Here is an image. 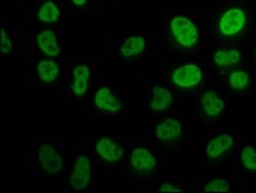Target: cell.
<instances>
[{"label":"cell","mask_w":256,"mask_h":193,"mask_svg":"<svg viewBox=\"0 0 256 193\" xmlns=\"http://www.w3.org/2000/svg\"><path fill=\"white\" fill-rule=\"evenodd\" d=\"M130 162L138 172H152L156 169L157 162L154 154L146 148H136L130 157Z\"/></svg>","instance_id":"52a82bcc"},{"label":"cell","mask_w":256,"mask_h":193,"mask_svg":"<svg viewBox=\"0 0 256 193\" xmlns=\"http://www.w3.org/2000/svg\"><path fill=\"white\" fill-rule=\"evenodd\" d=\"M228 82L232 89L241 92L244 90L248 86V84H250V76L247 75L244 71H242V70H236V71L230 72Z\"/></svg>","instance_id":"d6986e66"},{"label":"cell","mask_w":256,"mask_h":193,"mask_svg":"<svg viewBox=\"0 0 256 193\" xmlns=\"http://www.w3.org/2000/svg\"><path fill=\"white\" fill-rule=\"evenodd\" d=\"M154 134H156V138L161 142H175L182 134V124L175 118H166L161 124L157 125Z\"/></svg>","instance_id":"9c48e42d"},{"label":"cell","mask_w":256,"mask_h":193,"mask_svg":"<svg viewBox=\"0 0 256 193\" xmlns=\"http://www.w3.org/2000/svg\"><path fill=\"white\" fill-rule=\"evenodd\" d=\"M146 49V39L143 36H129L124 44L121 46V56L125 58L136 57V56L142 54Z\"/></svg>","instance_id":"9a60e30c"},{"label":"cell","mask_w":256,"mask_h":193,"mask_svg":"<svg viewBox=\"0 0 256 193\" xmlns=\"http://www.w3.org/2000/svg\"><path fill=\"white\" fill-rule=\"evenodd\" d=\"M94 103L100 110L111 112V114L121 111L122 108V102L107 86L100 88L96 90V96H94Z\"/></svg>","instance_id":"8992f818"},{"label":"cell","mask_w":256,"mask_h":193,"mask_svg":"<svg viewBox=\"0 0 256 193\" xmlns=\"http://www.w3.org/2000/svg\"><path fill=\"white\" fill-rule=\"evenodd\" d=\"M241 160L244 166L250 172H256V150L251 146L244 147L241 152Z\"/></svg>","instance_id":"ffe728a7"},{"label":"cell","mask_w":256,"mask_h":193,"mask_svg":"<svg viewBox=\"0 0 256 193\" xmlns=\"http://www.w3.org/2000/svg\"><path fill=\"white\" fill-rule=\"evenodd\" d=\"M233 146V136L228 133L219 134V136H214L208 142V147H206V154L211 160H218L223 156L226 152H228Z\"/></svg>","instance_id":"30bf717a"},{"label":"cell","mask_w":256,"mask_h":193,"mask_svg":"<svg viewBox=\"0 0 256 193\" xmlns=\"http://www.w3.org/2000/svg\"><path fill=\"white\" fill-rule=\"evenodd\" d=\"M71 186L75 190H84L90 182V160L86 154H78L71 174Z\"/></svg>","instance_id":"5b68a950"},{"label":"cell","mask_w":256,"mask_h":193,"mask_svg":"<svg viewBox=\"0 0 256 193\" xmlns=\"http://www.w3.org/2000/svg\"><path fill=\"white\" fill-rule=\"evenodd\" d=\"M230 187H229L228 182L224 179H214V180L208 182L204 187L205 192H229Z\"/></svg>","instance_id":"44dd1931"},{"label":"cell","mask_w":256,"mask_h":193,"mask_svg":"<svg viewBox=\"0 0 256 193\" xmlns=\"http://www.w3.org/2000/svg\"><path fill=\"white\" fill-rule=\"evenodd\" d=\"M241 60V53L237 49L218 50L214 54V64L219 67H229Z\"/></svg>","instance_id":"e0dca14e"},{"label":"cell","mask_w":256,"mask_h":193,"mask_svg":"<svg viewBox=\"0 0 256 193\" xmlns=\"http://www.w3.org/2000/svg\"><path fill=\"white\" fill-rule=\"evenodd\" d=\"M170 30L179 46L193 48L198 42V30L196 24L183 16H175L170 21Z\"/></svg>","instance_id":"6da1fadb"},{"label":"cell","mask_w":256,"mask_h":193,"mask_svg":"<svg viewBox=\"0 0 256 193\" xmlns=\"http://www.w3.org/2000/svg\"><path fill=\"white\" fill-rule=\"evenodd\" d=\"M246 13L240 8H229L219 18V32L224 38H234L246 28Z\"/></svg>","instance_id":"7a4b0ae2"},{"label":"cell","mask_w":256,"mask_h":193,"mask_svg":"<svg viewBox=\"0 0 256 193\" xmlns=\"http://www.w3.org/2000/svg\"><path fill=\"white\" fill-rule=\"evenodd\" d=\"M172 80L176 86L190 89L201 82L202 71L197 64H184L172 72Z\"/></svg>","instance_id":"3957f363"},{"label":"cell","mask_w":256,"mask_h":193,"mask_svg":"<svg viewBox=\"0 0 256 193\" xmlns=\"http://www.w3.org/2000/svg\"><path fill=\"white\" fill-rule=\"evenodd\" d=\"M172 103V94L169 89L156 85L154 88V98L151 102V110L156 112L165 111Z\"/></svg>","instance_id":"5bb4252c"},{"label":"cell","mask_w":256,"mask_h":193,"mask_svg":"<svg viewBox=\"0 0 256 193\" xmlns=\"http://www.w3.org/2000/svg\"><path fill=\"white\" fill-rule=\"evenodd\" d=\"M12 50V40L6 36V30H2V52L4 54H8Z\"/></svg>","instance_id":"7402d4cb"},{"label":"cell","mask_w":256,"mask_h":193,"mask_svg":"<svg viewBox=\"0 0 256 193\" xmlns=\"http://www.w3.org/2000/svg\"><path fill=\"white\" fill-rule=\"evenodd\" d=\"M38 46L44 54L49 57H57L60 53V46L57 42V36H56L54 31L44 30L36 36Z\"/></svg>","instance_id":"7c38bea8"},{"label":"cell","mask_w":256,"mask_h":193,"mask_svg":"<svg viewBox=\"0 0 256 193\" xmlns=\"http://www.w3.org/2000/svg\"><path fill=\"white\" fill-rule=\"evenodd\" d=\"M60 74V66L56 64L54 60H42L38 64V76L42 82H52L57 78Z\"/></svg>","instance_id":"2e32d148"},{"label":"cell","mask_w":256,"mask_h":193,"mask_svg":"<svg viewBox=\"0 0 256 193\" xmlns=\"http://www.w3.org/2000/svg\"><path fill=\"white\" fill-rule=\"evenodd\" d=\"M200 104H201L202 112L208 118H216L226 108V102L218 96L215 90H206L202 94Z\"/></svg>","instance_id":"ba28073f"},{"label":"cell","mask_w":256,"mask_h":193,"mask_svg":"<svg viewBox=\"0 0 256 193\" xmlns=\"http://www.w3.org/2000/svg\"><path fill=\"white\" fill-rule=\"evenodd\" d=\"M96 154H100V157H102L103 160L108 161V162L120 160L124 154V148L121 146L116 144L110 138L100 139L96 144Z\"/></svg>","instance_id":"8fae6325"},{"label":"cell","mask_w":256,"mask_h":193,"mask_svg":"<svg viewBox=\"0 0 256 193\" xmlns=\"http://www.w3.org/2000/svg\"><path fill=\"white\" fill-rule=\"evenodd\" d=\"M71 2L78 6H85V3H86V0H71Z\"/></svg>","instance_id":"cb8c5ba5"},{"label":"cell","mask_w":256,"mask_h":193,"mask_svg":"<svg viewBox=\"0 0 256 193\" xmlns=\"http://www.w3.org/2000/svg\"><path fill=\"white\" fill-rule=\"evenodd\" d=\"M38 158L42 165V168L49 174H57L62 170V157H60V152L56 150L54 147L49 143H44L38 150Z\"/></svg>","instance_id":"277c9868"},{"label":"cell","mask_w":256,"mask_h":193,"mask_svg":"<svg viewBox=\"0 0 256 193\" xmlns=\"http://www.w3.org/2000/svg\"><path fill=\"white\" fill-rule=\"evenodd\" d=\"M60 8L57 6V4L52 0H48L46 3L40 6L39 12H38V18L42 22H46V24H53V22H57L60 18Z\"/></svg>","instance_id":"ac0fdd59"},{"label":"cell","mask_w":256,"mask_h":193,"mask_svg":"<svg viewBox=\"0 0 256 193\" xmlns=\"http://www.w3.org/2000/svg\"><path fill=\"white\" fill-rule=\"evenodd\" d=\"M74 82H72V92L75 96H82L86 93L88 82L90 78V70L86 64H78L74 68L72 72Z\"/></svg>","instance_id":"4fadbf2b"},{"label":"cell","mask_w":256,"mask_h":193,"mask_svg":"<svg viewBox=\"0 0 256 193\" xmlns=\"http://www.w3.org/2000/svg\"><path fill=\"white\" fill-rule=\"evenodd\" d=\"M158 190H160V192H183L182 188L175 187L174 184L172 183H164Z\"/></svg>","instance_id":"603a6c76"}]
</instances>
